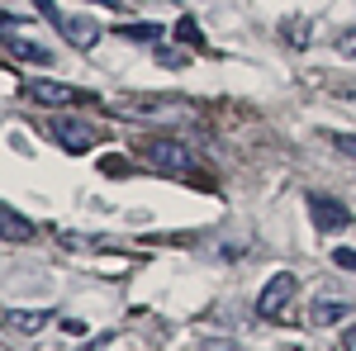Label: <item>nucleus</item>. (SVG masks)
Masks as SVG:
<instances>
[{
	"mask_svg": "<svg viewBox=\"0 0 356 351\" xmlns=\"http://www.w3.org/2000/svg\"><path fill=\"white\" fill-rule=\"evenodd\" d=\"M138 157L157 171H171V176H191L195 171V152L176 138H138Z\"/></svg>",
	"mask_w": 356,
	"mask_h": 351,
	"instance_id": "nucleus-1",
	"label": "nucleus"
},
{
	"mask_svg": "<svg viewBox=\"0 0 356 351\" xmlns=\"http://www.w3.org/2000/svg\"><path fill=\"white\" fill-rule=\"evenodd\" d=\"M24 100L29 105H43V109H67V105H90L95 95L90 90H76V85H62V81H29Z\"/></svg>",
	"mask_w": 356,
	"mask_h": 351,
	"instance_id": "nucleus-2",
	"label": "nucleus"
},
{
	"mask_svg": "<svg viewBox=\"0 0 356 351\" xmlns=\"http://www.w3.org/2000/svg\"><path fill=\"white\" fill-rule=\"evenodd\" d=\"M295 290H300V280H295L290 270L271 275V280H266V290H261V299H257V313H261V318H285V309H290Z\"/></svg>",
	"mask_w": 356,
	"mask_h": 351,
	"instance_id": "nucleus-3",
	"label": "nucleus"
},
{
	"mask_svg": "<svg viewBox=\"0 0 356 351\" xmlns=\"http://www.w3.org/2000/svg\"><path fill=\"white\" fill-rule=\"evenodd\" d=\"M129 114H138V119H191V105H181L176 95H138V100H129Z\"/></svg>",
	"mask_w": 356,
	"mask_h": 351,
	"instance_id": "nucleus-4",
	"label": "nucleus"
},
{
	"mask_svg": "<svg viewBox=\"0 0 356 351\" xmlns=\"http://www.w3.org/2000/svg\"><path fill=\"white\" fill-rule=\"evenodd\" d=\"M309 204V218H314V228H323V233H332V228H347V204H337L332 195H309L304 199Z\"/></svg>",
	"mask_w": 356,
	"mask_h": 351,
	"instance_id": "nucleus-5",
	"label": "nucleus"
},
{
	"mask_svg": "<svg viewBox=\"0 0 356 351\" xmlns=\"http://www.w3.org/2000/svg\"><path fill=\"white\" fill-rule=\"evenodd\" d=\"M62 38H67V43H72V48H95V38H100V24H95V19H90V15H62Z\"/></svg>",
	"mask_w": 356,
	"mask_h": 351,
	"instance_id": "nucleus-6",
	"label": "nucleus"
},
{
	"mask_svg": "<svg viewBox=\"0 0 356 351\" xmlns=\"http://www.w3.org/2000/svg\"><path fill=\"white\" fill-rule=\"evenodd\" d=\"M38 228H33V218H24L15 204H5L0 199V243H29Z\"/></svg>",
	"mask_w": 356,
	"mask_h": 351,
	"instance_id": "nucleus-7",
	"label": "nucleus"
},
{
	"mask_svg": "<svg viewBox=\"0 0 356 351\" xmlns=\"http://www.w3.org/2000/svg\"><path fill=\"white\" fill-rule=\"evenodd\" d=\"M53 133L67 152H86V147L95 142V129H90V124H76V119H53Z\"/></svg>",
	"mask_w": 356,
	"mask_h": 351,
	"instance_id": "nucleus-8",
	"label": "nucleus"
},
{
	"mask_svg": "<svg viewBox=\"0 0 356 351\" xmlns=\"http://www.w3.org/2000/svg\"><path fill=\"white\" fill-rule=\"evenodd\" d=\"M5 53H15L19 62H33V67H48V62H57L53 48H43V43H29V38H19V33H5Z\"/></svg>",
	"mask_w": 356,
	"mask_h": 351,
	"instance_id": "nucleus-9",
	"label": "nucleus"
},
{
	"mask_svg": "<svg viewBox=\"0 0 356 351\" xmlns=\"http://www.w3.org/2000/svg\"><path fill=\"white\" fill-rule=\"evenodd\" d=\"M53 313H38V309H5V327H15V332H43Z\"/></svg>",
	"mask_w": 356,
	"mask_h": 351,
	"instance_id": "nucleus-10",
	"label": "nucleus"
},
{
	"mask_svg": "<svg viewBox=\"0 0 356 351\" xmlns=\"http://www.w3.org/2000/svg\"><path fill=\"white\" fill-rule=\"evenodd\" d=\"M119 33L124 38H134V43H162V24H143V19H134V24H119Z\"/></svg>",
	"mask_w": 356,
	"mask_h": 351,
	"instance_id": "nucleus-11",
	"label": "nucleus"
},
{
	"mask_svg": "<svg viewBox=\"0 0 356 351\" xmlns=\"http://www.w3.org/2000/svg\"><path fill=\"white\" fill-rule=\"evenodd\" d=\"M176 38H181L186 48H200V43H204V33H200V24H195V15L176 19Z\"/></svg>",
	"mask_w": 356,
	"mask_h": 351,
	"instance_id": "nucleus-12",
	"label": "nucleus"
},
{
	"mask_svg": "<svg viewBox=\"0 0 356 351\" xmlns=\"http://www.w3.org/2000/svg\"><path fill=\"white\" fill-rule=\"evenodd\" d=\"M337 318H347V304H318L314 309V323H337Z\"/></svg>",
	"mask_w": 356,
	"mask_h": 351,
	"instance_id": "nucleus-13",
	"label": "nucleus"
},
{
	"mask_svg": "<svg viewBox=\"0 0 356 351\" xmlns=\"http://www.w3.org/2000/svg\"><path fill=\"white\" fill-rule=\"evenodd\" d=\"M100 171H105V176H134L129 157H100Z\"/></svg>",
	"mask_w": 356,
	"mask_h": 351,
	"instance_id": "nucleus-14",
	"label": "nucleus"
},
{
	"mask_svg": "<svg viewBox=\"0 0 356 351\" xmlns=\"http://www.w3.org/2000/svg\"><path fill=\"white\" fill-rule=\"evenodd\" d=\"M328 138H332V147H337L342 157H352V162H356V138L352 133H328Z\"/></svg>",
	"mask_w": 356,
	"mask_h": 351,
	"instance_id": "nucleus-15",
	"label": "nucleus"
},
{
	"mask_svg": "<svg viewBox=\"0 0 356 351\" xmlns=\"http://www.w3.org/2000/svg\"><path fill=\"white\" fill-rule=\"evenodd\" d=\"M285 38H290V43H309V28H304V19H285Z\"/></svg>",
	"mask_w": 356,
	"mask_h": 351,
	"instance_id": "nucleus-16",
	"label": "nucleus"
},
{
	"mask_svg": "<svg viewBox=\"0 0 356 351\" xmlns=\"http://www.w3.org/2000/svg\"><path fill=\"white\" fill-rule=\"evenodd\" d=\"M337 53L347 57V62H356V28H347V33L337 38Z\"/></svg>",
	"mask_w": 356,
	"mask_h": 351,
	"instance_id": "nucleus-17",
	"label": "nucleus"
},
{
	"mask_svg": "<svg viewBox=\"0 0 356 351\" xmlns=\"http://www.w3.org/2000/svg\"><path fill=\"white\" fill-rule=\"evenodd\" d=\"M332 261H337L342 270H352V275H356V252H347V247H337V252H332Z\"/></svg>",
	"mask_w": 356,
	"mask_h": 351,
	"instance_id": "nucleus-18",
	"label": "nucleus"
},
{
	"mask_svg": "<svg viewBox=\"0 0 356 351\" xmlns=\"http://www.w3.org/2000/svg\"><path fill=\"white\" fill-rule=\"evenodd\" d=\"M157 62H162V67H186V57L176 53V48H157Z\"/></svg>",
	"mask_w": 356,
	"mask_h": 351,
	"instance_id": "nucleus-19",
	"label": "nucleus"
},
{
	"mask_svg": "<svg viewBox=\"0 0 356 351\" xmlns=\"http://www.w3.org/2000/svg\"><path fill=\"white\" fill-rule=\"evenodd\" d=\"M33 5L43 10V19H48V24H62V15H57V5H53V0H33Z\"/></svg>",
	"mask_w": 356,
	"mask_h": 351,
	"instance_id": "nucleus-20",
	"label": "nucleus"
},
{
	"mask_svg": "<svg viewBox=\"0 0 356 351\" xmlns=\"http://www.w3.org/2000/svg\"><path fill=\"white\" fill-rule=\"evenodd\" d=\"M62 332H72V337H86V332H90V327H86L81 318H67V323H62Z\"/></svg>",
	"mask_w": 356,
	"mask_h": 351,
	"instance_id": "nucleus-21",
	"label": "nucleus"
},
{
	"mask_svg": "<svg viewBox=\"0 0 356 351\" xmlns=\"http://www.w3.org/2000/svg\"><path fill=\"white\" fill-rule=\"evenodd\" d=\"M342 347H347V351H356V323L347 327V332H342Z\"/></svg>",
	"mask_w": 356,
	"mask_h": 351,
	"instance_id": "nucleus-22",
	"label": "nucleus"
},
{
	"mask_svg": "<svg viewBox=\"0 0 356 351\" xmlns=\"http://www.w3.org/2000/svg\"><path fill=\"white\" fill-rule=\"evenodd\" d=\"M105 347H110V337H95V342H90L86 351H105Z\"/></svg>",
	"mask_w": 356,
	"mask_h": 351,
	"instance_id": "nucleus-23",
	"label": "nucleus"
},
{
	"mask_svg": "<svg viewBox=\"0 0 356 351\" xmlns=\"http://www.w3.org/2000/svg\"><path fill=\"white\" fill-rule=\"evenodd\" d=\"M157 5H162V0H157Z\"/></svg>",
	"mask_w": 356,
	"mask_h": 351,
	"instance_id": "nucleus-24",
	"label": "nucleus"
}]
</instances>
